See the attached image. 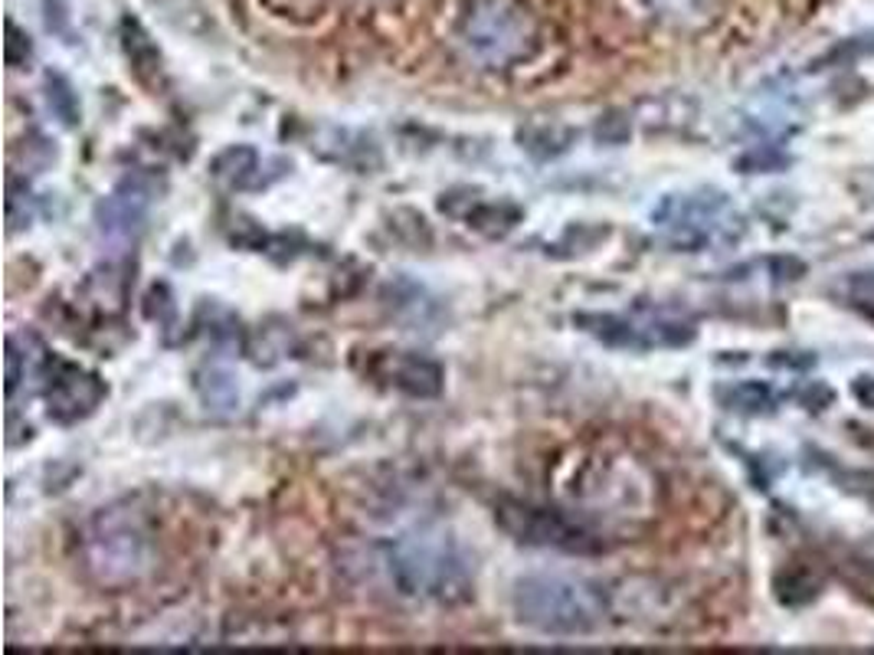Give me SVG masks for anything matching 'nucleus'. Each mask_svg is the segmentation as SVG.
Instances as JSON below:
<instances>
[{
	"label": "nucleus",
	"mask_w": 874,
	"mask_h": 655,
	"mask_svg": "<svg viewBox=\"0 0 874 655\" xmlns=\"http://www.w3.org/2000/svg\"><path fill=\"white\" fill-rule=\"evenodd\" d=\"M852 391L862 400V406H874V378H859Z\"/></svg>",
	"instance_id": "obj_22"
},
{
	"label": "nucleus",
	"mask_w": 874,
	"mask_h": 655,
	"mask_svg": "<svg viewBox=\"0 0 874 655\" xmlns=\"http://www.w3.org/2000/svg\"><path fill=\"white\" fill-rule=\"evenodd\" d=\"M210 174L227 190H250V187L262 184V157L250 144H233L214 157Z\"/></svg>",
	"instance_id": "obj_11"
},
{
	"label": "nucleus",
	"mask_w": 874,
	"mask_h": 655,
	"mask_svg": "<svg viewBox=\"0 0 874 655\" xmlns=\"http://www.w3.org/2000/svg\"><path fill=\"white\" fill-rule=\"evenodd\" d=\"M174 26H181V30H197L200 23H207V13H204V7H200V0H151Z\"/></svg>",
	"instance_id": "obj_17"
},
{
	"label": "nucleus",
	"mask_w": 874,
	"mask_h": 655,
	"mask_svg": "<svg viewBox=\"0 0 874 655\" xmlns=\"http://www.w3.org/2000/svg\"><path fill=\"white\" fill-rule=\"evenodd\" d=\"M495 522L517 544H531V547H554V550H567V554H593L603 547V541L587 524L570 518L567 512L531 505V502L504 499L495 509Z\"/></svg>",
	"instance_id": "obj_7"
},
{
	"label": "nucleus",
	"mask_w": 874,
	"mask_h": 655,
	"mask_svg": "<svg viewBox=\"0 0 874 655\" xmlns=\"http://www.w3.org/2000/svg\"><path fill=\"white\" fill-rule=\"evenodd\" d=\"M122 46H125L128 63H131L134 76H138L144 86H157L161 76H164L161 50L151 43V36L144 33V26H141L138 20H131V17L122 20Z\"/></svg>",
	"instance_id": "obj_12"
},
{
	"label": "nucleus",
	"mask_w": 874,
	"mask_h": 655,
	"mask_svg": "<svg viewBox=\"0 0 874 655\" xmlns=\"http://www.w3.org/2000/svg\"><path fill=\"white\" fill-rule=\"evenodd\" d=\"M43 396L50 406V416L59 423H79L86 416H92L102 400L109 396V387L99 374L63 361V358H46L43 364Z\"/></svg>",
	"instance_id": "obj_8"
},
{
	"label": "nucleus",
	"mask_w": 874,
	"mask_h": 655,
	"mask_svg": "<svg viewBox=\"0 0 874 655\" xmlns=\"http://www.w3.org/2000/svg\"><path fill=\"white\" fill-rule=\"evenodd\" d=\"M822 590V577L816 570H809L806 564H793L786 567L779 577H776V597L786 603V607H799V603H809L816 600Z\"/></svg>",
	"instance_id": "obj_14"
},
{
	"label": "nucleus",
	"mask_w": 874,
	"mask_h": 655,
	"mask_svg": "<svg viewBox=\"0 0 874 655\" xmlns=\"http://www.w3.org/2000/svg\"><path fill=\"white\" fill-rule=\"evenodd\" d=\"M197 393L204 396V403L210 410H233L240 403V391H237V381L230 378V371L214 368V364L197 371Z\"/></svg>",
	"instance_id": "obj_15"
},
{
	"label": "nucleus",
	"mask_w": 874,
	"mask_h": 655,
	"mask_svg": "<svg viewBox=\"0 0 874 655\" xmlns=\"http://www.w3.org/2000/svg\"><path fill=\"white\" fill-rule=\"evenodd\" d=\"M148 204H151V194L144 184L138 181H125L119 184L99 207H96V223H99V233L109 237V240H125L131 233L141 230L144 217H148Z\"/></svg>",
	"instance_id": "obj_10"
},
{
	"label": "nucleus",
	"mask_w": 874,
	"mask_h": 655,
	"mask_svg": "<svg viewBox=\"0 0 874 655\" xmlns=\"http://www.w3.org/2000/svg\"><path fill=\"white\" fill-rule=\"evenodd\" d=\"M456 40L469 59L489 69H507L534 56L540 23L524 0H462Z\"/></svg>",
	"instance_id": "obj_2"
},
{
	"label": "nucleus",
	"mask_w": 874,
	"mask_h": 655,
	"mask_svg": "<svg viewBox=\"0 0 874 655\" xmlns=\"http://www.w3.org/2000/svg\"><path fill=\"white\" fill-rule=\"evenodd\" d=\"M573 325L597 341L610 348H629V351H648V348H681L695 338V325L685 318H675L668 312L655 308H635L632 315H600L583 312L573 318Z\"/></svg>",
	"instance_id": "obj_6"
},
{
	"label": "nucleus",
	"mask_w": 874,
	"mask_h": 655,
	"mask_svg": "<svg viewBox=\"0 0 874 655\" xmlns=\"http://www.w3.org/2000/svg\"><path fill=\"white\" fill-rule=\"evenodd\" d=\"M769 364H773V368H812V364H816V358H812V354H806V358H796V354H786V351H779V354H773V358H769Z\"/></svg>",
	"instance_id": "obj_21"
},
{
	"label": "nucleus",
	"mask_w": 874,
	"mask_h": 655,
	"mask_svg": "<svg viewBox=\"0 0 874 655\" xmlns=\"http://www.w3.org/2000/svg\"><path fill=\"white\" fill-rule=\"evenodd\" d=\"M786 164H789V157H786L783 151H776L773 144H766V148H756V151H750L747 157H741V161H738V167H744L747 174L776 171V167H786Z\"/></svg>",
	"instance_id": "obj_19"
},
{
	"label": "nucleus",
	"mask_w": 874,
	"mask_h": 655,
	"mask_svg": "<svg viewBox=\"0 0 874 655\" xmlns=\"http://www.w3.org/2000/svg\"><path fill=\"white\" fill-rule=\"evenodd\" d=\"M371 374L386 387L409 393V396H436L446 381L436 361L413 354V351H380L371 364Z\"/></svg>",
	"instance_id": "obj_9"
},
{
	"label": "nucleus",
	"mask_w": 874,
	"mask_h": 655,
	"mask_svg": "<svg viewBox=\"0 0 874 655\" xmlns=\"http://www.w3.org/2000/svg\"><path fill=\"white\" fill-rule=\"evenodd\" d=\"M466 227L485 233V237H504L521 223V207L507 200H469V210L459 214Z\"/></svg>",
	"instance_id": "obj_13"
},
{
	"label": "nucleus",
	"mask_w": 874,
	"mask_h": 655,
	"mask_svg": "<svg viewBox=\"0 0 874 655\" xmlns=\"http://www.w3.org/2000/svg\"><path fill=\"white\" fill-rule=\"evenodd\" d=\"M652 220L668 237V243L685 253L734 243L744 233V217L721 190L671 194L655 207Z\"/></svg>",
	"instance_id": "obj_5"
},
{
	"label": "nucleus",
	"mask_w": 874,
	"mask_h": 655,
	"mask_svg": "<svg viewBox=\"0 0 874 655\" xmlns=\"http://www.w3.org/2000/svg\"><path fill=\"white\" fill-rule=\"evenodd\" d=\"M83 560L102 587L138 583L154 567L151 527L134 509H102L83 531Z\"/></svg>",
	"instance_id": "obj_4"
},
{
	"label": "nucleus",
	"mask_w": 874,
	"mask_h": 655,
	"mask_svg": "<svg viewBox=\"0 0 874 655\" xmlns=\"http://www.w3.org/2000/svg\"><path fill=\"white\" fill-rule=\"evenodd\" d=\"M514 616L544 636H590L610 616V597L600 583L567 574H534L514 587Z\"/></svg>",
	"instance_id": "obj_1"
},
{
	"label": "nucleus",
	"mask_w": 874,
	"mask_h": 655,
	"mask_svg": "<svg viewBox=\"0 0 874 655\" xmlns=\"http://www.w3.org/2000/svg\"><path fill=\"white\" fill-rule=\"evenodd\" d=\"M652 10H662V13H675V17H685V13H695L704 0H648Z\"/></svg>",
	"instance_id": "obj_20"
},
{
	"label": "nucleus",
	"mask_w": 874,
	"mask_h": 655,
	"mask_svg": "<svg viewBox=\"0 0 874 655\" xmlns=\"http://www.w3.org/2000/svg\"><path fill=\"white\" fill-rule=\"evenodd\" d=\"M46 99H50V109H56V112L63 116L66 125H76V119H79V106H76V96L69 92V86H66L63 79H50V92H46Z\"/></svg>",
	"instance_id": "obj_18"
},
{
	"label": "nucleus",
	"mask_w": 874,
	"mask_h": 655,
	"mask_svg": "<svg viewBox=\"0 0 874 655\" xmlns=\"http://www.w3.org/2000/svg\"><path fill=\"white\" fill-rule=\"evenodd\" d=\"M383 570L400 597L429 600L443 607L472 597V577L459 550L443 537H403L383 550Z\"/></svg>",
	"instance_id": "obj_3"
},
{
	"label": "nucleus",
	"mask_w": 874,
	"mask_h": 655,
	"mask_svg": "<svg viewBox=\"0 0 874 655\" xmlns=\"http://www.w3.org/2000/svg\"><path fill=\"white\" fill-rule=\"evenodd\" d=\"M724 406L747 413V416H760V413H769L776 406V393L769 391L763 381H744V384H734L724 393Z\"/></svg>",
	"instance_id": "obj_16"
}]
</instances>
